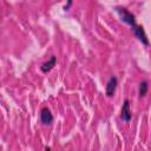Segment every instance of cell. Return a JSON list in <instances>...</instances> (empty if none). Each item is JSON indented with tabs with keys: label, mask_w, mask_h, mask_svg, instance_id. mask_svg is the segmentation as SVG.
Wrapping results in <instances>:
<instances>
[{
	"label": "cell",
	"mask_w": 151,
	"mask_h": 151,
	"mask_svg": "<svg viewBox=\"0 0 151 151\" xmlns=\"http://www.w3.org/2000/svg\"><path fill=\"white\" fill-rule=\"evenodd\" d=\"M117 84H118L117 77H114V76L110 77V79H109V81H107V84H106V88H105V93H106L107 97H112V96L114 94Z\"/></svg>",
	"instance_id": "cell-3"
},
{
	"label": "cell",
	"mask_w": 151,
	"mask_h": 151,
	"mask_svg": "<svg viewBox=\"0 0 151 151\" xmlns=\"http://www.w3.org/2000/svg\"><path fill=\"white\" fill-rule=\"evenodd\" d=\"M71 5H72V1H68V2H67V5H65V7H64V9H68Z\"/></svg>",
	"instance_id": "cell-8"
},
{
	"label": "cell",
	"mask_w": 151,
	"mask_h": 151,
	"mask_svg": "<svg viewBox=\"0 0 151 151\" xmlns=\"http://www.w3.org/2000/svg\"><path fill=\"white\" fill-rule=\"evenodd\" d=\"M45 151H52V150H51L50 146H46V147H45Z\"/></svg>",
	"instance_id": "cell-9"
},
{
	"label": "cell",
	"mask_w": 151,
	"mask_h": 151,
	"mask_svg": "<svg viewBox=\"0 0 151 151\" xmlns=\"http://www.w3.org/2000/svg\"><path fill=\"white\" fill-rule=\"evenodd\" d=\"M131 110H130V101L129 99H125L124 100V104L122 106V111H120V118L124 120V122H130L131 120Z\"/></svg>",
	"instance_id": "cell-4"
},
{
	"label": "cell",
	"mask_w": 151,
	"mask_h": 151,
	"mask_svg": "<svg viewBox=\"0 0 151 151\" xmlns=\"http://www.w3.org/2000/svg\"><path fill=\"white\" fill-rule=\"evenodd\" d=\"M40 120H41V123L44 125H51L53 123V116H52L50 109H47V107L41 109V111H40Z\"/></svg>",
	"instance_id": "cell-5"
},
{
	"label": "cell",
	"mask_w": 151,
	"mask_h": 151,
	"mask_svg": "<svg viewBox=\"0 0 151 151\" xmlns=\"http://www.w3.org/2000/svg\"><path fill=\"white\" fill-rule=\"evenodd\" d=\"M116 11H117L119 18L122 19V21L126 22L131 27H133L136 25V17L131 12H129L126 8H124V7H116Z\"/></svg>",
	"instance_id": "cell-1"
},
{
	"label": "cell",
	"mask_w": 151,
	"mask_h": 151,
	"mask_svg": "<svg viewBox=\"0 0 151 151\" xmlns=\"http://www.w3.org/2000/svg\"><path fill=\"white\" fill-rule=\"evenodd\" d=\"M147 88H149L147 81H146V80H143V81L139 84V87H138V94H139V97H144V96H146V93H147Z\"/></svg>",
	"instance_id": "cell-7"
},
{
	"label": "cell",
	"mask_w": 151,
	"mask_h": 151,
	"mask_svg": "<svg viewBox=\"0 0 151 151\" xmlns=\"http://www.w3.org/2000/svg\"><path fill=\"white\" fill-rule=\"evenodd\" d=\"M132 31H133V33H134V35L138 38V40L143 44V45H145V46H149V39H147V37H146V34H145V31H144V28L140 26V25H134L133 27H132Z\"/></svg>",
	"instance_id": "cell-2"
},
{
	"label": "cell",
	"mask_w": 151,
	"mask_h": 151,
	"mask_svg": "<svg viewBox=\"0 0 151 151\" xmlns=\"http://www.w3.org/2000/svg\"><path fill=\"white\" fill-rule=\"evenodd\" d=\"M55 63H57V57L52 55L48 61H46V63H44V64L41 65V67H40L41 72H44V73L50 72V71L53 68V66H55Z\"/></svg>",
	"instance_id": "cell-6"
}]
</instances>
